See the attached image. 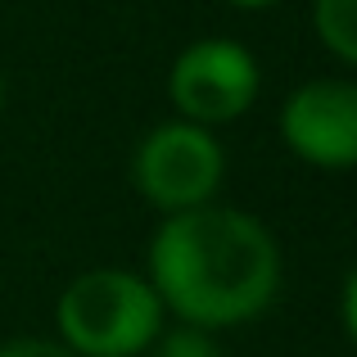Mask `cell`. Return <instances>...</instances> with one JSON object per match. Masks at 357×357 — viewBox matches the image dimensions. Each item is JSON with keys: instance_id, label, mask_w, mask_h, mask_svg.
<instances>
[{"instance_id": "obj_10", "label": "cell", "mask_w": 357, "mask_h": 357, "mask_svg": "<svg viewBox=\"0 0 357 357\" xmlns=\"http://www.w3.org/2000/svg\"><path fill=\"white\" fill-rule=\"evenodd\" d=\"M231 5H240V9H267V5H276V0H231Z\"/></svg>"}, {"instance_id": "obj_4", "label": "cell", "mask_w": 357, "mask_h": 357, "mask_svg": "<svg viewBox=\"0 0 357 357\" xmlns=\"http://www.w3.org/2000/svg\"><path fill=\"white\" fill-rule=\"evenodd\" d=\"M167 91H172V105L185 114V122L218 127V122L240 118L258 100V63L240 41L208 36V41H195L176 54Z\"/></svg>"}, {"instance_id": "obj_9", "label": "cell", "mask_w": 357, "mask_h": 357, "mask_svg": "<svg viewBox=\"0 0 357 357\" xmlns=\"http://www.w3.org/2000/svg\"><path fill=\"white\" fill-rule=\"evenodd\" d=\"M344 331H349L353 344H357V267H353L349 285H344Z\"/></svg>"}, {"instance_id": "obj_1", "label": "cell", "mask_w": 357, "mask_h": 357, "mask_svg": "<svg viewBox=\"0 0 357 357\" xmlns=\"http://www.w3.org/2000/svg\"><path fill=\"white\" fill-rule=\"evenodd\" d=\"M149 289L199 331L253 321L280 289V249L240 208L172 213L149 240Z\"/></svg>"}, {"instance_id": "obj_6", "label": "cell", "mask_w": 357, "mask_h": 357, "mask_svg": "<svg viewBox=\"0 0 357 357\" xmlns=\"http://www.w3.org/2000/svg\"><path fill=\"white\" fill-rule=\"evenodd\" d=\"M312 23H317V36L326 41V50L357 63V0H317Z\"/></svg>"}, {"instance_id": "obj_3", "label": "cell", "mask_w": 357, "mask_h": 357, "mask_svg": "<svg viewBox=\"0 0 357 357\" xmlns=\"http://www.w3.org/2000/svg\"><path fill=\"white\" fill-rule=\"evenodd\" d=\"M222 172H227V158H222L218 136L208 127H195V122H163V127H154L136 145V158H131L136 190L154 208H163L167 218L204 208L218 195Z\"/></svg>"}, {"instance_id": "obj_5", "label": "cell", "mask_w": 357, "mask_h": 357, "mask_svg": "<svg viewBox=\"0 0 357 357\" xmlns=\"http://www.w3.org/2000/svg\"><path fill=\"white\" fill-rule=\"evenodd\" d=\"M280 136L303 163L357 167V86L307 82L280 109Z\"/></svg>"}, {"instance_id": "obj_8", "label": "cell", "mask_w": 357, "mask_h": 357, "mask_svg": "<svg viewBox=\"0 0 357 357\" xmlns=\"http://www.w3.org/2000/svg\"><path fill=\"white\" fill-rule=\"evenodd\" d=\"M0 357H77V353H68L54 340H14L0 349Z\"/></svg>"}, {"instance_id": "obj_7", "label": "cell", "mask_w": 357, "mask_h": 357, "mask_svg": "<svg viewBox=\"0 0 357 357\" xmlns=\"http://www.w3.org/2000/svg\"><path fill=\"white\" fill-rule=\"evenodd\" d=\"M158 357H218V349H213L199 331H176L172 340H163Z\"/></svg>"}, {"instance_id": "obj_2", "label": "cell", "mask_w": 357, "mask_h": 357, "mask_svg": "<svg viewBox=\"0 0 357 357\" xmlns=\"http://www.w3.org/2000/svg\"><path fill=\"white\" fill-rule=\"evenodd\" d=\"M54 321L63 349L77 357H136L163 331V303L136 271L100 267L59 294Z\"/></svg>"}, {"instance_id": "obj_11", "label": "cell", "mask_w": 357, "mask_h": 357, "mask_svg": "<svg viewBox=\"0 0 357 357\" xmlns=\"http://www.w3.org/2000/svg\"><path fill=\"white\" fill-rule=\"evenodd\" d=\"M0 109H5V77H0Z\"/></svg>"}]
</instances>
